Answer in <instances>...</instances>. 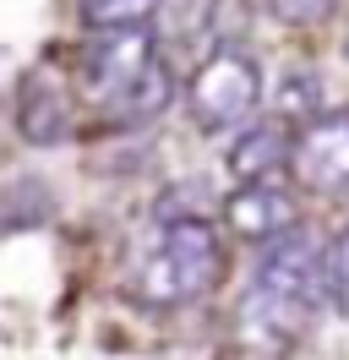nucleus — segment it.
I'll list each match as a JSON object with an SVG mask.
<instances>
[{"mask_svg":"<svg viewBox=\"0 0 349 360\" xmlns=\"http://www.w3.org/2000/svg\"><path fill=\"white\" fill-rule=\"evenodd\" d=\"M229 251L213 219H153V235L126 268V295L148 311H174L218 290Z\"/></svg>","mask_w":349,"mask_h":360,"instance_id":"nucleus-1","label":"nucleus"},{"mask_svg":"<svg viewBox=\"0 0 349 360\" xmlns=\"http://www.w3.org/2000/svg\"><path fill=\"white\" fill-rule=\"evenodd\" d=\"M257 104H262V71L246 49H208L186 82V110H191L196 131L208 136L246 131Z\"/></svg>","mask_w":349,"mask_h":360,"instance_id":"nucleus-2","label":"nucleus"},{"mask_svg":"<svg viewBox=\"0 0 349 360\" xmlns=\"http://www.w3.org/2000/svg\"><path fill=\"white\" fill-rule=\"evenodd\" d=\"M153 66H164V49L148 27H126V33H93L82 49V88L99 110H115L126 93H137L153 77Z\"/></svg>","mask_w":349,"mask_h":360,"instance_id":"nucleus-3","label":"nucleus"},{"mask_svg":"<svg viewBox=\"0 0 349 360\" xmlns=\"http://www.w3.org/2000/svg\"><path fill=\"white\" fill-rule=\"evenodd\" d=\"M289 169L305 191H349V110L311 120L295 136Z\"/></svg>","mask_w":349,"mask_h":360,"instance_id":"nucleus-4","label":"nucleus"},{"mask_svg":"<svg viewBox=\"0 0 349 360\" xmlns=\"http://www.w3.org/2000/svg\"><path fill=\"white\" fill-rule=\"evenodd\" d=\"M224 224L235 229L240 240H257V246H273L279 235L300 224V207H295V191L279 186V180H262V186H240L224 197Z\"/></svg>","mask_w":349,"mask_h":360,"instance_id":"nucleus-5","label":"nucleus"},{"mask_svg":"<svg viewBox=\"0 0 349 360\" xmlns=\"http://www.w3.org/2000/svg\"><path fill=\"white\" fill-rule=\"evenodd\" d=\"M289 158H295V131L284 120H251L246 131H235L224 164L240 186H262V180H279V169Z\"/></svg>","mask_w":349,"mask_h":360,"instance_id":"nucleus-6","label":"nucleus"},{"mask_svg":"<svg viewBox=\"0 0 349 360\" xmlns=\"http://www.w3.org/2000/svg\"><path fill=\"white\" fill-rule=\"evenodd\" d=\"M17 126H22V136H27V142H39V148L65 142V131H71V104H65V93L55 88L49 77H33V82L22 88Z\"/></svg>","mask_w":349,"mask_h":360,"instance_id":"nucleus-7","label":"nucleus"},{"mask_svg":"<svg viewBox=\"0 0 349 360\" xmlns=\"http://www.w3.org/2000/svg\"><path fill=\"white\" fill-rule=\"evenodd\" d=\"M273 115H279L284 126L295 131V126H311V120H322V82L311 77V71H289L273 93Z\"/></svg>","mask_w":349,"mask_h":360,"instance_id":"nucleus-8","label":"nucleus"},{"mask_svg":"<svg viewBox=\"0 0 349 360\" xmlns=\"http://www.w3.org/2000/svg\"><path fill=\"white\" fill-rule=\"evenodd\" d=\"M158 6L164 0H77L82 22L93 33H126V27H148L158 22Z\"/></svg>","mask_w":349,"mask_h":360,"instance_id":"nucleus-9","label":"nucleus"},{"mask_svg":"<svg viewBox=\"0 0 349 360\" xmlns=\"http://www.w3.org/2000/svg\"><path fill=\"white\" fill-rule=\"evenodd\" d=\"M213 17H218V0H164L158 6V33L174 39V44H196L213 33Z\"/></svg>","mask_w":349,"mask_h":360,"instance_id":"nucleus-10","label":"nucleus"},{"mask_svg":"<svg viewBox=\"0 0 349 360\" xmlns=\"http://www.w3.org/2000/svg\"><path fill=\"white\" fill-rule=\"evenodd\" d=\"M213 207H224L202 186V180H180V186H170L158 202H153V219H213Z\"/></svg>","mask_w":349,"mask_h":360,"instance_id":"nucleus-11","label":"nucleus"},{"mask_svg":"<svg viewBox=\"0 0 349 360\" xmlns=\"http://www.w3.org/2000/svg\"><path fill=\"white\" fill-rule=\"evenodd\" d=\"M322 300L327 311H349V229L322 240Z\"/></svg>","mask_w":349,"mask_h":360,"instance_id":"nucleus-12","label":"nucleus"},{"mask_svg":"<svg viewBox=\"0 0 349 360\" xmlns=\"http://www.w3.org/2000/svg\"><path fill=\"white\" fill-rule=\"evenodd\" d=\"M333 6L338 0H273V11L295 27H311V22H322V17H333Z\"/></svg>","mask_w":349,"mask_h":360,"instance_id":"nucleus-13","label":"nucleus"}]
</instances>
